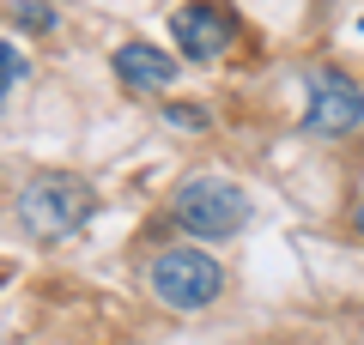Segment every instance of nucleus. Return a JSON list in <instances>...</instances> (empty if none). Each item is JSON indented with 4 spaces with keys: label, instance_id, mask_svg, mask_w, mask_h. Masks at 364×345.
<instances>
[{
    "label": "nucleus",
    "instance_id": "obj_1",
    "mask_svg": "<svg viewBox=\"0 0 364 345\" xmlns=\"http://www.w3.org/2000/svg\"><path fill=\"white\" fill-rule=\"evenodd\" d=\"M97 212V194H91L85 176L73 170H43L18 188V224L37 236V243H61V236H79Z\"/></svg>",
    "mask_w": 364,
    "mask_h": 345
},
{
    "label": "nucleus",
    "instance_id": "obj_2",
    "mask_svg": "<svg viewBox=\"0 0 364 345\" xmlns=\"http://www.w3.org/2000/svg\"><path fill=\"white\" fill-rule=\"evenodd\" d=\"M146 291H152L158 303L170 309V315H200V309L219 303V291H225V267L207 255V248L182 243V248L152 255V267H146Z\"/></svg>",
    "mask_w": 364,
    "mask_h": 345
},
{
    "label": "nucleus",
    "instance_id": "obj_3",
    "mask_svg": "<svg viewBox=\"0 0 364 345\" xmlns=\"http://www.w3.org/2000/svg\"><path fill=\"white\" fill-rule=\"evenodd\" d=\"M170 212H176V224L188 230V236H200V243H225V236H237V230L249 224V194L237 188L231 176H195V182H182V188H176Z\"/></svg>",
    "mask_w": 364,
    "mask_h": 345
},
{
    "label": "nucleus",
    "instance_id": "obj_4",
    "mask_svg": "<svg viewBox=\"0 0 364 345\" xmlns=\"http://www.w3.org/2000/svg\"><path fill=\"white\" fill-rule=\"evenodd\" d=\"M304 128L322 133V140H346L364 128V85L340 67H316L310 73V109H304Z\"/></svg>",
    "mask_w": 364,
    "mask_h": 345
},
{
    "label": "nucleus",
    "instance_id": "obj_5",
    "mask_svg": "<svg viewBox=\"0 0 364 345\" xmlns=\"http://www.w3.org/2000/svg\"><path fill=\"white\" fill-rule=\"evenodd\" d=\"M170 37H176V49L188 61H219L237 43V13L225 0H188V6L170 13Z\"/></svg>",
    "mask_w": 364,
    "mask_h": 345
},
{
    "label": "nucleus",
    "instance_id": "obj_6",
    "mask_svg": "<svg viewBox=\"0 0 364 345\" xmlns=\"http://www.w3.org/2000/svg\"><path fill=\"white\" fill-rule=\"evenodd\" d=\"M116 79L128 91H140V97H146V91H170V85H176V55L134 37V43H122V49H116Z\"/></svg>",
    "mask_w": 364,
    "mask_h": 345
},
{
    "label": "nucleus",
    "instance_id": "obj_7",
    "mask_svg": "<svg viewBox=\"0 0 364 345\" xmlns=\"http://www.w3.org/2000/svg\"><path fill=\"white\" fill-rule=\"evenodd\" d=\"M6 13H13V18H18L25 31H37V37H43V31H55V25H61V13H55L49 0H6Z\"/></svg>",
    "mask_w": 364,
    "mask_h": 345
},
{
    "label": "nucleus",
    "instance_id": "obj_8",
    "mask_svg": "<svg viewBox=\"0 0 364 345\" xmlns=\"http://www.w3.org/2000/svg\"><path fill=\"white\" fill-rule=\"evenodd\" d=\"M25 79V49H18L13 37H0V103L13 97V85Z\"/></svg>",
    "mask_w": 364,
    "mask_h": 345
},
{
    "label": "nucleus",
    "instance_id": "obj_9",
    "mask_svg": "<svg viewBox=\"0 0 364 345\" xmlns=\"http://www.w3.org/2000/svg\"><path fill=\"white\" fill-rule=\"evenodd\" d=\"M164 121H170V128H182V133H207L213 115L200 109V103H164Z\"/></svg>",
    "mask_w": 364,
    "mask_h": 345
},
{
    "label": "nucleus",
    "instance_id": "obj_10",
    "mask_svg": "<svg viewBox=\"0 0 364 345\" xmlns=\"http://www.w3.org/2000/svg\"><path fill=\"white\" fill-rule=\"evenodd\" d=\"M352 230H358V243H364V194H358V206H352Z\"/></svg>",
    "mask_w": 364,
    "mask_h": 345
},
{
    "label": "nucleus",
    "instance_id": "obj_11",
    "mask_svg": "<svg viewBox=\"0 0 364 345\" xmlns=\"http://www.w3.org/2000/svg\"><path fill=\"white\" fill-rule=\"evenodd\" d=\"M6 279H13V267H6V261H0V285H6Z\"/></svg>",
    "mask_w": 364,
    "mask_h": 345
},
{
    "label": "nucleus",
    "instance_id": "obj_12",
    "mask_svg": "<svg viewBox=\"0 0 364 345\" xmlns=\"http://www.w3.org/2000/svg\"><path fill=\"white\" fill-rule=\"evenodd\" d=\"M358 31H364V18H358Z\"/></svg>",
    "mask_w": 364,
    "mask_h": 345
}]
</instances>
